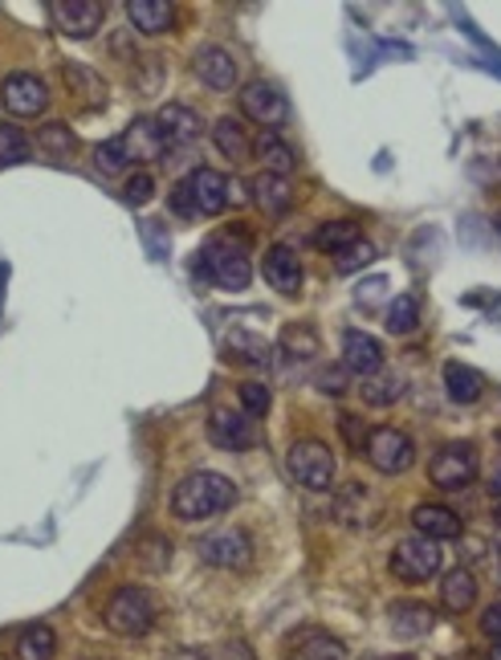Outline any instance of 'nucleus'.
Returning a JSON list of instances; mask_svg holds the SVG:
<instances>
[{
    "mask_svg": "<svg viewBox=\"0 0 501 660\" xmlns=\"http://www.w3.org/2000/svg\"><path fill=\"white\" fill-rule=\"evenodd\" d=\"M249 245H253V233L249 225H228L221 229L208 245L201 250L196 257V270L201 277H208L216 290H228V294H237L253 282V262H249Z\"/></svg>",
    "mask_w": 501,
    "mask_h": 660,
    "instance_id": "nucleus-1",
    "label": "nucleus"
},
{
    "mask_svg": "<svg viewBox=\"0 0 501 660\" xmlns=\"http://www.w3.org/2000/svg\"><path fill=\"white\" fill-rule=\"evenodd\" d=\"M237 501V486L221 474H188L172 489V514H176L180 522H204V518H216V514H225L228 506Z\"/></svg>",
    "mask_w": 501,
    "mask_h": 660,
    "instance_id": "nucleus-2",
    "label": "nucleus"
},
{
    "mask_svg": "<svg viewBox=\"0 0 501 660\" xmlns=\"http://www.w3.org/2000/svg\"><path fill=\"white\" fill-rule=\"evenodd\" d=\"M102 623L111 628L114 636H126V640H143V636L155 628V599L143 587H114L106 608H102Z\"/></svg>",
    "mask_w": 501,
    "mask_h": 660,
    "instance_id": "nucleus-3",
    "label": "nucleus"
},
{
    "mask_svg": "<svg viewBox=\"0 0 501 660\" xmlns=\"http://www.w3.org/2000/svg\"><path fill=\"white\" fill-rule=\"evenodd\" d=\"M286 469L298 486L323 494V489L335 486V469H339V465H335L330 445H323V440H298V445H289L286 453Z\"/></svg>",
    "mask_w": 501,
    "mask_h": 660,
    "instance_id": "nucleus-4",
    "label": "nucleus"
},
{
    "mask_svg": "<svg viewBox=\"0 0 501 660\" xmlns=\"http://www.w3.org/2000/svg\"><path fill=\"white\" fill-rule=\"evenodd\" d=\"M196 555L216 571H249L253 567V538L237 526L225 530H208L204 538H196Z\"/></svg>",
    "mask_w": 501,
    "mask_h": 660,
    "instance_id": "nucleus-5",
    "label": "nucleus"
},
{
    "mask_svg": "<svg viewBox=\"0 0 501 660\" xmlns=\"http://www.w3.org/2000/svg\"><path fill=\"white\" fill-rule=\"evenodd\" d=\"M388 562H391V575H396L400 583L420 587L440 571V562L444 559H440V547L432 542V538L412 535V538H403V542H396Z\"/></svg>",
    "mask_w": 501,
    "mask_h": 660,
    "instance_id": "nucleus-6",
    "label": "nucleus"
},
{
    "mask_svg": "<svg viewBox=\"0 0 501 660\" xmlns=\"http://www.w3.org/2000/svg\"><path fill=\"white\" fill-rule=\"evenodd\" d=\"M0 106L13 119H41L50 111V87L29 70H13L0 82Z\"/></svg>",
    "mask_w": 501,
    "mask_h": 660,
    "instance_id": "nucleus-7",
    "label": "nucleus"
},
{
    "mask_svg": "<svg viewBox=\"0 0 501 660\" xmlns=\"http://www.w3.org/2000/svg\"><path fill=\"white\" fill-rule=\"evenodd\" d=\"M477 449L473 445H444V449L428 461V481L444 494H457V489H469L477 481Z\"/></svg>",
    "mask_w": 501,
    "mask_h": 660,
    "instance_id": "nucleus-8",
    "label": "nucleus"
},
{
    "mask_svg": "<svg viewBox=\"0 0 501 660\" xmlns=\"http://www.w3.org/2000/svg\"><path fill=\"white\" fill-rule=\"evenodd\" d=\"M364 453H367V461L376 465L379 474H403V469L412 465V457H416L412 436L403 433V428H391V424H384V428H371V433H367Z\"/></svg>",
    "mask_w": 501,
    "mask_h": 660,
    "instance_id": "nucleus-9",
    "label": "nucleus"
},
{
    "mask_svg": "<svg viewBox=\"0 0 501 660\" xmlns=\"http://www.w3.org/2000/svg\"><path fill=\"white\" fill-rule=\"evenodd\" d=\"M208 440L225 453H245V449H253L262 436H257L253 416H245L241 408H225V404H221V408L208 412Z\"/></svg>",
    "mask_w": 501,
    "mask_h": 660,
    "instance_id": "nucleus-10",
    "label": "nucleus"
},
{
    "mask_svg": "<svg viewBox=\"0 0 501 660\" xmlns=\"http://www.w3.org/2000/svg\"><path fill=\"white\" fill-rule=\"evenodd\" d=\"M241 111H245V119L262 123L265 131H274V126H282L289 119V102L274 82L257 78L249 87H241Z\"/></svg>",
    "mask_w": 501,
    "mask_h": 660,
    "instance_id": "nucleus-11",
    "label": "nucleus"
},
{
    "mask_svg": "<svg viewBox=\"0 0 501 660\" xmlns=\"http://www.w3.org/2000/svg\"><path fill=\"white\" fill-rule=\"evenodd\" d=\"M330 510H335V522L347 526V530H367L379 518V501L364 481H347Z\"/></svg>",
    "mask_w": 501,
    "mask_h": 660,
    "instance_id": "nucleus-12",
    "label": "nucleus"
},
{
    "mask_svg": "<svg viewBox=\"0 0 501 660\" xmlns=\"http://www.w3.org/2000/svg\"><path fill=\"white\" fill-rule=\"evenodd\" d=\"M50 9L65 38H94L106 21V4H99V0H58Z\"/></svg>",
    "mask_w": 501,
    "mask_h": 660,
    "instance_id": "nucleus-13",
    "label": "nucleus"
},
{
    "mask_svg": "<svg viewBox=\"0 0 501 660\" xmlns=\"http://www.w3.org/2000/svg\"><path fill=\"white\" fill-rule=\"evenodd\" d=\"M192 74L201 78V87H208L213 94H228V90H237L241 82L237 62H233L228 50H221V45H204V50L192 58Z\"/></svg>",
    "mask_w": 501,
    "mask_h": 660,
    "instance_id": "nucleus-14",
    "label": "nucleus"
},
{
    "mask_svg": "<svg viewBox=\"0 0 501 660\" xmlns=\"http://www.w3.org/2000/svg\"><path fill=\"white\" fill-rule=\"evenodd\" d=\"M262 277L269 282V286L277 290V294H298L301 290V262L298 253L289 250V245H269L262 257Z\"/></svg>",
    "mask_w": 501,
    "mask_h": 660,
    "instance_id": "nucleus-15",
    "label": "nucleus"
},
{
    "mask_svg": "<svg viewBox=\"0 0 501 660\" xmlns=\"http://www.w3.org/2000/svg\"><path fill=\"white\" fill-rule=\"evenodd\" d=\"M155 123H160L167 148H192V143L201 139V114L192 111V106H184V102H167V106L155 114Z\"/></svg>",
    "mask_w": 501,
    "mask_h": 660,
    "instance_id": "nucleus-16",
    "label": "nucleus"
},
{
    "mask_svg": "<svg viewBox=\"0 0 501 660\" xmlns=\"http://www.w3.org/2000/svg\"><path fill=\"white\" fill-rule=\"evenodd\" d=\"M342 367L351 375H376L384 372V347L379 338H371L367 331H347L342 335Z\"/></svg>",
    "mask_w": 501,
    "mask_h": 660,
    "instance_id": "nucleus-17",
    "label": "nucleus"
},
{
    "mask_svg": "<svg viewBox=\"0 0 501 660\" xmlns=\"http://www.w3.org/2000/svg\"><path fill=\"white\" fill-rule=\"evenodd\" d=\"M123 148L131 163H155L167 155V143H163V131L155 119H135V123L123 131Z\"/></svg>",
    "mask_w": 501,
    "mask_h": 660,
    "instance_id": "nucleus-18",
    "label": "nucleus"
},
{
    "mask_svg": "<svg viewBox=\"0 0 501 660\" xmlns=\"http://www.w3.org/2000/svg\"><path fill=\"white\" fill-rule=\"evenodd\" d=\"M253 155L262 160L265 172L282 175V180H289L294 167H298V151H294V143H289L286 135H277V131H262V135L253 139Z\"/></svg>",
    "mask_w": 501,
    "mask_h": 660,
    "instance_id": "nucleus-19",
    "label": "nucleus"
},
{
    "mask_svg": "<svg viewBox=\"0 0 501 660\" xmlns=\"http://www.w3.org/2000/svg\"><path fill=\"white\" fill-rule=\"evenodd\" d=\"M62 82L70 87V94H74L86 111H106V82H102L90 65L82 62H62Z\"/></svg>",
    "mask_w": 501,
    "mask_h": 660,
    "instance_id": "nucleus-20",
    "label": "nucleus"
},
{
    "mask_svg": "<svg viewBox=\"0 0 501 660\" xmlns=\"http://www.w3.org/2000/svg\"><path fill=\"white\" fill-rule=\"evenodd\" d=\"M188 187H192V200H196V212L204 216H216V212L228 204V180L225 172H216V167H196L188 175Z\"/></svg>",
    "mask_w": 501,
    "mask_h": 660,
    "instance_id": "nucleus-21",
    "label": "nucleus"
},
{
    "mask_svg": "<svg viewBox=\"0 0 501 660\" xmlns=\"http://www.w3.org/2000/svg\"><path fill=\"white\" fill-rule=\"evenodd\" d=\"M388 623H391V632L400 636V640H420V636H428L432 628H437V611L425 608V603L403 599V603H391Z\"/></svg>",
    "mask_w": 501,
    "mask_h": 660,
    "instance_id": "nucleus-22",
    "label": "nucleus"
},
{
    "mask_svg": "<svg viewBox=\"0 0 501 660\" xmlns=\"http://www.w3.org/2000/svg\"><path fill=\"white\" fill-rule=\"evenodd\" d=\"M412 526L425 538H432V542H440V538H461V530H464L461 518H457L449 506H437V501H425V506H416V510H412Z\"/></svg>",
    "mask_w": 501,
    "mask_h": 660,
    "instance_id": "nucleus-23",
    "label": "nucleus"
},
{
    "mask_svg": "<svg viewBox=\"0 0 501 660\" xmlns=\"http://www.w3.org/2000/svg\"><path fill=\"white\" fill-rule=\"evenodd\" d=\"M253 204L265 212V216H286L294 209V184L282 180V175L262 172L253 180Z\"/></svg>",
    "mask_w": 501,
    "mask_h": 660,
    "instance_id": "nucleus-24",
    "label": "nucleus"
},
{
    "mask_svg": "<svg viewBox=\"0 0 501 660\" xmlns=\"http://www.w3.org/2000/svg\"><path fill=\"white\" fill-rule=\"evenodd\" d=\"M126 21L139 33H163L176 21V4H167V0H126Z\"/></svg>",
    "mask_w": 501,
    "mask_h": 660,
    "instance_id": "nucleus-25",
    "label": "nucleus"
},
{
    "mask_svg": "<svg viewBox=\"0 0 501 660\" xmlns=\"http://www.w3.org/2000/svg\"><path fill=\"white\" fill-rule=\"evenodd\" d=\"M286 660H347V648H342V640L323 632V628H310V632H301L298 640L289 644Z\"/></svg>",
    "mask_w": 501,
    "mask_h": 660,
    "instance_id": "nucleus-26",
    "label": "nucleus"
},
{
    "mask_svg": "<svg viewBox=\"0 0 501 660\" xmlns=\"http://www.w3.org/2000/svg\"><path fill=\"white\" fill-rule=\"evenodd\" d=\"M213 148L221 151L228 163L249 160L253 143H249V131H245V123H241V119H216V123H213Z\"/></svg>",
    "mask_w": 501,
    "mask_h": 660,
    "instance_id": "nucleus-27",
    "label": "nucleus"
},
{
    "mask_svg": "<svg viewBox=\"0 0 501 660\" xmlns=\"http://www.w3.org/2000/svg\"><path fill=\"white\" fill-rule=\"evenodd\" d=\"M444 392H449L452 404H477L481 392H485V379L469 367V363H444Z\"/></svg>",
    "mask_w": 501,
    "mask_h": 660,
    "instance_id": "nucleus-28",
    "label": "nucleus"
},
{
    "mask_svg": "<svg viewBox=\"0 0 501 660\" xmlns=\"http://www.w3.org/2000/svg\"><path fill=\"white\" fill-rule=\"evenodd\" d=\"M440 603L449 611H469L477 603V579L469 567H452L444 579H440Z\"/></svg>",
    "mask_w": 501,
    "mask_h": 660,
    "instance_id": "nucleus-29",
    "label": "nucleus"
},
{
    "mask_svg": "<svg viewBox=\"0 0 501 660\" xmlns=\"http://www.w3.org/2000/svg\"><path fill=\"white\" fill-rule=\"evenodd\" d=\"M13 652L17 660H53L58 657V632L50 623H29L25 632L17 636Z\"/></svg>",
    "mask_w": 501,
    "mask_h": 660,
    "instance_id": "nucleus-30",
    "label": "nucleus"
},
{
    "mask_svg": "<svg viewBox=\"0 0 501 660\" xmlns=\"http://www.w3.org/2000/svg\"><path fill=\"white\" fill-rule=\"evenodd\" d=\"M403 375L400 372H391V367H384V372H376V375H367L364 384H359V396L371 404V408H388V404H396V399L403 396Z\"/></svg>",
    "mask_w": 501,
    "mask_h": 660,
    "instance_id": "nucleus-31",
    "label": "nucleus"
},
{
    "mask_svg": "<svg viewBox=\"0 0 501 660\" xmlns=\"http://www.w3.org/2000/svg\"><path fill=\"white\" fill-rule=\"evenodd\" d=\"M33 143H38L45 155H53V160H70V155L78 151L74 126H65V123H41V131L33 135Z\"/></svg>",
    "mask_w": 501,
    "mask_h": 660,
    "instance_id": "nucleus-32",
    "label": "nucleus"
},
{
    "mask_svg": "<svg viewBox=\"0 0 501 660\" xmlns=\"http://www.w3.org/2000/svg\"><path fill=\"white\" fill-rule=\"evenodd\" d=\"M359 237H364V233H359V225H355V221H326V225L314 233V245H318L323 253H342L347 245H355Z\"/></svg>",
    "mask_w": 501,
    "mask_h": 660,
    "instance_id": "nucleus-33",
    "label": "nucleus"
},
{
    "mask_svg": "<svg viewBox=\"0 0 501 660\" xmlns=\"http://www.w3.org/2000/svg\"><path fill=\"white\" fill-rule=\"evenodd\" d=\"M384 323H388L391 335H416V326H420V302H416L412 294L391 298L388 314H384Z\"/></svg>",
    "mask_w": 501,
    "mask_h": 660,
    "instance_id": "nucleus-34",
    "label": "nucleus"
},
{
    "mask_svg": "<svg viewBox=\"0 0 501 660\" xmlns=\"http://www.w3.org/2000/svg\"><path fill=\"white\" fill-rule=\"evenodd\" d=\"M33 151V139L21 131L17 123H0V163H21L29 160Z\"/></svg>",
    "mask_w": 501,
    "mask_h": 660,
    "instance_id": "nucleus-35",
    "label": "nucleus"
},
{
    "mask_svg": "<svg viewBox=\"0 0 501 660\" xmlns=\"http://www.w3.org/2000/svg\"><path fill=\"white\" fill-rule=\"evenodd\" d=\"M126 167H131V160H126L123 139H106V143H99V148H94V172H102V175H123Z\"/></svg>",
    "mask_w": 501,
    "mask_h": 660,
    "instance_id": "nucleus-36",
    "label": "nucleus"
},
{
    "mask_svg": "<svg viewBox=\"0 0 501 660\" xmlns=\"http://www.w3.org/2000/svg\"><path fill=\"white\" fill-rule=\"evenodd\" d=\"M376 262V245L371 241H355V245H347L342 253H335V270L339 274H359V270H367V265Z\"/></svg>",
    "mask_w": 501,
    "mask_h": 660,
    "instance_id": "nucleus-37",
    "label": "nucleus"
},
{
    "mask_svg": "<svg viewBox=\"0 0 501 660\" xmlns=\"http://www.w3.org/2000/svg\"><path fill=\"white\" fill-rule=\"evenodd\" d=\"M237 399H241V412H245V416H265L269 404H274L269 387L257 384V379H245V384L237 387Z\"/></svg>",
    "mask_w": 501,
    "mask_h": 660,
    "instance_id": "nucleus-38",
    "label": "nucleus"
},
{
    "mask_svg": "<svg viewBox=\"0 0 501 660\" xmlns=\"http://www.w3.org/2000/svg\"><path fill=\"white\" fill-rule=\"evenodd\" d=\"M139 562L151 567V571H163V567L172 562V542H167L163 535H147L143 542H139Z\"/></svg>",
    "mask_w": 501,
    "mask_h": 660,
    "instance_id": "nucleus-39",
    "label": "nucleus"
},
{
    "mask_svg": "<svg viewBox=\"0 0 501 660\" xmlns=\"http://www.w3.org/2000/svg\"><path fill=\"white\" fill-rule=\"evenodd\" d=\"M286 351L289 355H298V359H314V355H318V335H314V326H306V323L286 326Z\"/></svg>",
    "mask_w": 501,
    "mask_h": 660,
    "instance_id": "nucleus-40",
    "label": "nucleus"
},
{
    "mask_svg": "<svg viewBox=\"0 0 501 660\" xmlns=\"http://www.w3.org/2000/svg\"><path fill=\"white\" fill-rule=\"evenodd\" d=\"M151 196H155V180H151V172H131V180H126V187H123L126 204H147Z\"/></svg>",
    "mask_w": 501,
    "mask_h": 660,
    "instance_id": "nucleus-41",
    "label": "nucleus"
},
{
    "mask_svg": "<svg viewBox=\"0 0 501 660\" xmlns=\"http://www.w3.org/2000/svg\"><path fill=\"white\" fill-rule=\"evenodd\" d=\"M167 204H172V212H176L180 221H192V216H196V200H192L188 180H180V184L172 187V196H167Z\"/></svg>",
    "mask_w": 501,
    "mask_h": 660,
    "instance_id": "nucleus-42",
    "label": "nucleus"
},
{
    "mask_svg": "<svg viewBox=\"0 0 501 660\" xmlns=\"http://www.w3.org/2000/svg\"><path fill=\"white\" fill-rule=\"evenodd\" d=\"M481 632H485L493 644H501V599H498V603H489V608L481 611Z\"/></svg>",
    "mask_w": 501,
    "mask_h": 660,
    "instance_id": "nucleus-43",
    "label": "nucleus"
},
{
    "mask_svg": "<svg viewBox=\"0 0 501 660\" xmlns=\"http://www.w3.org/2000/svg\"><path fill=\"white\" fill-rule=\"evenodd\" d=\"M318 387L342 392V387H347V367H330V363H326V372H318Z\"/></svg>",
    "mask_w": 501,
    "mask_h": 660,
    "instance_id": "nucleus-44",
    "label": "nucleus"
},
{
    "mask_svg": "<svg viewBox=\"0 0 501 660\" xmlns=\"http://www.w3.org/2000/svg\"><path fill=\"white\" fill-rule=\"evenodd\" d=\"M342 428H347V440H351V445H359V440H367V436H364V424L355 420V416H342Z\"/></svg>",
    "mask_w": 501,
    "mask_h": 660,
    "instance_id": "nucleus-45",
    "label": "nucleus"
},
{
    "mask_svg": "<svg viewBox=\"0 0 501 660\" xmlns=\"http://www.w3.org/2000/svg\"><path fill=\"white\" fill-rule=\"evenodd\" d=\"M167 660H208L204 652H196V648H180V652H172Z\"/></svg>",
    "mask_w": 501,
    "mask_h": 660,
    "instance_id": "nucleus-46",
    "label": "nucleus"
},
{
    "mask_svg": "<svg viewBox=\"0 0 501 660\" xmlns=\"http://www.w3.org/2000/svg\"><path fill=\"white\" fill-rule=\"evenodd\" d=\"M489 489H493V494H498V498H501V469H498V474H493V481H489Z\"/></svg>",
    "mask_w": 501,
    "mask_h": 660,
    "instance_id": "nucleus-47",
    "label": "nucleus"
},
{
    "mask_svg": "<svg viewBox=\"0 0 501 660\" xmlns=\"http://www.w3.org/2000/svg\"><path fill=\"white\" fill-rule=\"evenodd\" d=\"M493 522H498V526H501V501H498V510H493Z\"/></svg>",
    "mask_w": 501,
    "mask_h": 660,
    "instance_id": "nucleus-48",
    "label": "nucleus"
},
{
    "mask_svg": "<svg viewBox=\"0 0 501 660\" xmlns=\"http://www.w3.org/2000/svg\"><path fill=\"white\" fill-rule=\"evenodd\" d=\"M489 660H501V644H493V657H489Z\"/></svg>",
    "mask_w": 501,
    "mask_h": 660,
    "instance_id": "nucleus-49",
    "label": "nucleus"
},
{
    "mask_svg": "<svg viewBox=\"0 0 501 660\" xmlns=\"http://www.w3.org/2000/svg\"><path fill=\"white\" fill-rule=\"evenodd\" d=\"M391 660H412V657H391Z\"/></svg>",
    "mask_w": 501,
    "mask_h": 660,
    "instance_id": "nucleus-50",
    "label": "nucleus"
},
{
    "mask_svg": "<svg viewBox=\"0 0 501 660\" xmlns=\"http://www.w3.org/2000/svg\"><path fill=\"white\" fill-rule=\"evenodd\" d=\"M498 233H501V216H498Z\"/></svg>",
    "mask_w": 501,
    "mask_h": 660,
    "instance_id": "nucleus-51",
    "label": "nucleus"
},
{
    "mask_svg": "<svg viewBox=\"0 0 501 660\" xmlns=\"http://www.w3.org/2000/svg\"><path fill=\"white\" fill-rule=\"evenodd\" d=\"M498 559H501V550H498Z\"/></svg>",
    "mask_w": 501,
    "mask_h": 660,
    "instance_id": "nucleus-52",
    "label": "nucleus"
}]
</instances>
